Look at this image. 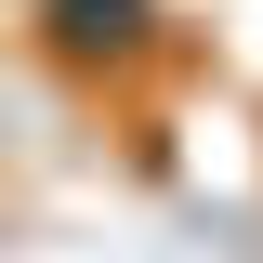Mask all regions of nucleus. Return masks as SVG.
<instances>
[{"instance_id":"obj_1","label":"nucleus","mask_w":263,"mask_h":263,"mask_svg":"<svg viewBox=\"0 0 263 263\" xmlns=\"http://www.w3.org/2000/svg\"><path fill=\"white\" fill-rule=\"evenodd\" d=\"M40 40H53L66 66H145L158 53V0H40Z\"/></svg>"}]
</instances>
